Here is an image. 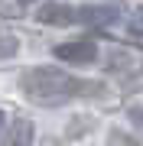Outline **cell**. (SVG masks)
Wrapping results in <instances>:
<instances>
[{"label":"cell","instance_id":"obj_9","mask_svg":"<svg viewBox=\"0 0 143 146\" xmlns=\"http://www.w3.org/2000/svg\"><path fill=\"white\" fill-rule=\"evenodd\" d=\"M23 3H29V0H23Z\"/></svg>","mask_w":143,"mask_h":146},{"label":"cell","instance_id":"obj_8","mask_svg":"<svg viewBox=\"0 0 143 146\" xmlns=\"http://www.w3.org/2000/svg\"><path fill=\"white\" fill-rule=\"evenodd\" d=\"M0 133H3V110H0Z\"/></svg>","mask_w":143,"mask_h":146},{"label":"cell","instance_id":"obj_2","mask_svg":"<svg viewBox=\"0 0 143 146\" xmlns=\"http://www.w3.org/2000/svg\"><path fill=\"white\" fill-rule=\"evenodd\" d=\"M55 58H62V62L69 65H91L98 58V46L91 39H72V42H62V46L52 49Z\"/></svg>","mask_w":143,"mask_h":146},{"label":"cell","instance_id":"obj_1","mask_svg":"<svg viewBox=\"0 0 143 146\" xmlns=\"http://www.w3.org/2000/svg\"><path fill=\"white\" fill-rule=\"evenodd\" d=\"M23 94H26L29 101H36V104H65L69 98H81V94H91L98 91L94 81H81L75 78V75L62 72V68H29V72H23Z\"/></svg>","mask_w":143,"mask_h":146},{"label":"cell","instance_id":"obj_3","mask_svg":"<svg viewBox=\"0 0 143 146\" xmlns=\"http://www.w3.org/2000/svg\"><path fill=\"white\" fill-rule=\"evenodd\" d=\"M36 20L39 23H52V26H69V23H78V10L65 3H46L36 10Z\"/></svg>","mask_w":143,"mask_h":146},{"label":"cell","instance_id":"obj_4","mask_svg":"<svg viewBox=\"0 0 143 146\" xmlns=\"http://www.w3.org/2000/svg\"><path fill=\"white\" fill-rule=\"evenodd\" d=\"M117 7H81L78 10V23H88V26H107V23L117 20Z\"/></svg>","mask_w":143,"mask_h":146},{"label":"cell","instance_id":"obj_5","mask_svg":"<svg viewBox=\"0 0 143 146\" xmlns=\"http://www.w3.org/2000/svg\"><path fill=\"white\" fill-rule=\"evenodd\" d=\"M33 136H36V127H33V120L16 117V120H13V127H10V133H7V143H3V146H29V143H33Z\"/></svg>","mask_w":143,"mask_h":146},{"label":"cell","instance_id":"obj_7","mask_svg":"<svg viewBox=\"0 0 143 146\" xmlns=\"http://www.w3.org/2000/svg\"><path fill=\"white\" fill-rule=\"evenodd\" d=\"M130 33H133V36H143V10L130 16Z\"/></svg>","mask_w":143,"mask_h":146},{"label":"cell","instance_id":"obj_6","mask_svg":"<svg viewBox=\"0 0 143 146\" xmlns=\"http://www.w3.org/2000/svg\"><path fill=\"white\" fill-rule=\"evenodd\" d=\"M16 46H20V42H16L10 33H0V58H7V55H13L16 52Z\"/></svg>","mask_w":143,"mask_h":146}]
</instances>
